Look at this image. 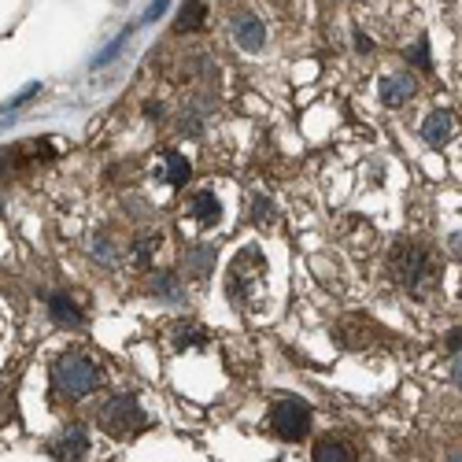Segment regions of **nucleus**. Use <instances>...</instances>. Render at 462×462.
<instances>
[{"label":"nucleus","mask_w":462,"mask_h":462,"mask_svg":"<svg viewBox=\"0 0 462 462\" xmlns=\"http://www.w3.org/2000/svg\"><path fill=\"white\" fill-rule=\"evenodd\" d=\"M389 271L396 278V285L411 296H426L437 282V263H433V252L418 241H400L393 248V259H389Z\"/></svg>","instance_id":"nucleus-1"},{"label":"nucleus","mask_w":462,"mask_h":462,"mask_svg":"<svg viewBox=\"0 0 462 462\" xmlns=\"http://www.w3.org/2000/svg\"><path fill=\"white\" fill-rule=\"evenodd\" d=\"M100 381H104V374H100L97 359H89L86 352H63L52 363V384L70 400H82V396L97 393Z\"/></svg>","instance_id":"nucleus-2"},{"label":"nucleus","mask_w":462,"mask_h":462,"mask_svg":"<svg viewBox=\"0 0 462 462\" xmlns=\"http://www.w3.org/2000/svg\"><path fill=\"white\" fill-rule=\"evenodd\" d=\"M97 421L104 426V433H111V437H134V433H141L148 426V418H144V411H141V403L134 396H111L100 407Z\"/></svg>","instance_id":"nucleus-3"},{"label":"nucleus","mask_w":462,"mask_h":462,"mask_svg":"<svg viewBox=\"0 0 462 462\" xmlns=\"http://www.w3.org/2000/svg\"><path fill=\"white\" fill-rule=\"evenodd\" d=\"M271 430L282 440H300L307 430H311V407L303 400H278L271 407Z\"/></svg>","instance_id":"nucleus-4"},{"label":"nucleus","mask_w":462,"mask_h":462,"mask_svg":"<svg viewBox=\"0 0 462 462\" xmlns=\"http://www.w3.org/2000/svg\"><path fill=\"white\" fill-rule=\"evenodd\" d=\"M86 451H89V437H86L79 426H70V430H63L56 440H49V455L60 458V462H79Z\"/></svg>","instance_id":"nucleus-5"},{"label":"nucleus","mask_w":462,"mask_h":462,"mask_svg":"<svg viewBox=\"0 0 462 462\" xmlns=\"http://www.w3.org/2000/svg\"><path fill=\"white\" fill-rule=\"evenodd\" d=\"M234 42H237L241 49H248V52H259V49L266 45V30H263V23H259L252 12L234 15Z\"/></svg>","instance_id":"nucleus-6"},{"label":"nucleus","mask_w":462,"mask_h":462,"mask_svg":"<svg viewBox=\"0 0 462 462\" xmlns=\"http://www.w3.org/2000/svg\"><path fill=\"white\" fill-rule=\"evenodd\" d=\"M377 93H381V104L400 107L403 100H411V97L418 93V82L411 79V74H384L381 86H377Z\"/></svg>","instance_id":"nucleus-7"},{"label":"nucleus","mask_w":462,"mask_h":462,"mask_svg":"<svg viewBox=\"0 0 462 462\" xmlns=\"http://www.w3.org/2000/svg\"><path fill=\"white\" fill-rule=\"evenodd\" d=\"M451 130H455V119L448 107H437L426 123H421V141H426L430 148H444L451 141Z\"/></svg>","instance_id":"nucleus-8"},{"label":"nucleus","mask_w":462,"mask_h":462,"mask_svg":"<svg viewBox=\"0 0 462 462\" xmlns=\"http://www.w3.org/2000/svg\"><path fill=\"white\" fill-rule=\"evenodd\" d=\"M311 462H359V455H356L352 444H344V440H337V437H326V440L315 444Z\"/></svg>","instance_id":"nucleus-9"},{"label":"nucleus","mask_w":462,"mask_h":462,"mask_svg":"<svg viewBox=\"0 0 462 462\" xmlns=\"http://www.w3.org/2000/svg\"><path fill=\"white\" fill-rule=\"evenodd\" d=\"M49 315H52V322L56 326H67V329H82V311H79V303L74 300H67V296H49Z\"/></svg>","instance_id":"nucleus-10"},{"label":"nucleus","mask_w":462,"mask_h":462,"mask_svg":"<svg viewBox=\"0 0 462 462\" xmlns=\"http://www.w3.org/2000/svg\"><path fill=\"white\" fill-rule=\"evenodd\" d=\"M189 215L197 218L200 226H218V218H222V204H218V197L215 192H197V197L189 200Z\"/></svg>","instance_id":"nucleus-11"},{"label":"nucleus","mask_w":462,"mask_h":462,"mask_svg":"<svg viewBox=\"0 0 462 462\" xmlns=\"http://www.w3.org/2000/svg\"><path fill=\"white\" fill-rule=\"evenodd\" d=\"M156 178L167 181V185H185L189 181V160L181 156V152H163L160 167H156Z\"/></svg>","instance_id":"nucleus-12"},{"label":"nucleus","mask_w":462,"mask_h":462,"mask_svg":"<svg viewBox=\"0 0 462 462\" xmlns=\"http://www.w3.org/2000/svg\"><path fill=\"white\" fill-rule=\"evenodd\" d=\"M204 19H208V5H204V0H185V8H181V15H178V30H181V33L204 30Z\"/></svg>","instance_id":"nucleus-13"},{"label":"nucleus","mask_w":462,"mask_h":462,"mask_svg":"<svg viewBox=\"0 0 462 462\" xmlns=\"http://www.w3.org/2000/svg\"><path fill=\"white\" fill-rule=\"evenodd\" d=\"M211 263H215V248H192L189 255H185V266H189V271L192 274H197V278H208V271H211Z\"/></svg>","instance_id":"nucleus-14"},{"label":"nucleus","mask_w":462,"mask_h":462,"mask_svg":"<svg viewBox=\"0 0 462 462\" xmlns=\"http://www.w3.org/2000/svg\"><path fill=\"white\" fill-rule=\"evenodd\" d=\"M156 296H163V300H171V303H178V300L185 296V289L178 285V278H174L171 271H163V274L156 278Z\"/></svg>","instance_id":"nucleus-15"},{"label":"nucleus","mask_w":462,"mask_h":462,"mask_svg":"<svg viewBox=\"0 0 462 462\" xmlns=\"http://www.w3.org/2000/svg\"><path fill=\"white\" fill-rule=\"evenodd\" d=\"M200 344H204V333L200 329H178V337H174V348L178 352H185V348H200Z\"/></svg>","instance_id":"nucleus-16"},{"label":"nucleus","mask_w":462,"mask_h":462,"mask_svg":"<svg viewBox=\"0 0 462 462\" xmlns=\"http://www.w3.org/2000/svg\"><path fill=\"white\" fill-rule=\"evenodd\" d=\"M160 245V237H141L137 241V248H134V263L137 266H148V255H152V248Z\"/></svg>","instance_id":"nucleus-17"},{"label":"nucleus","mask_w":462,"mask_h":462,"mask_svg":"<svg viewBox=\"0 0 462 462\" xmlns=\"http://www.w3.org/2000/svg\"><path fill=\"white\" fill-rule=\"evenodd\" d=\"M407 56H411V63H421V67H430V42H426V37H421V42H414Z\"/></svg>","instance_id":"nucleus-18"},{"label":"nucleus","mask_w":462,"mask_h":462,"mask_svg":"<svg viewBox=\"0 0 462 462\" xmlns=\"http://www.w3.org/2000/svg\"><path fill=\"white\" fill-rule=\"evenodd\" d=\"M167 5H171V0H152L148 12H144V19H160V15L167 12Z\"/></svg>","instance_id":"nucleus-19"},{"label":"nucleus","mask_w":462,"mask_h":462,"mask_svg":"<svg viewBox=\"0 0 462 462\" xmlns=\"http://www.w3.org/2000/svg\"><path fill=\"white\" fill-rule=\"evenodd\" d=\"M356 49L366 56V52H374V42H370V37L366 33H356Z\"/></svg>","instance_id":"nucleus-20"},{"label":"nucleus","mask_w":462,"mask_h":462,"mask_svg":"<svg viewBox=\"0 0 462 462\" xmlns=\"http://www.w3.org/2000/svg\"><path fill=\"white\" fill-rule=\"evenodd\" d=\"M444 344H448V348H451V352H458V348H462V329L448 333V337H444Z\"/></svg>","instance_id":"nucleus-21"},{"label":"nucleus","mask_w":462,"mask_h":462,"mask_svg":"<svg viewBox=\"0 0 462 462\" xmlns=\"http://www.w3.org/2000/svg\"><path fill=\"white\" fill-rule=\"evenodd\" d=\"M451 381H455L458 389H462V359H455V366H451Z\"/></svg>","instance_id":"nucleus-22"},{"label":"nucleus","mask_w":462,"mask_h":462,"mask_svg":"<svg viewBox=\"0 0 462 462\" xmlns=\"http://www.w3.org/2000/svg\"><path fill=\"white\" fill-rule=\"evenodd\" d=\"M451 462H462V455H455V458H451Z\"/></svg>","instance_id":"nucleus-23"}]
</instances>
